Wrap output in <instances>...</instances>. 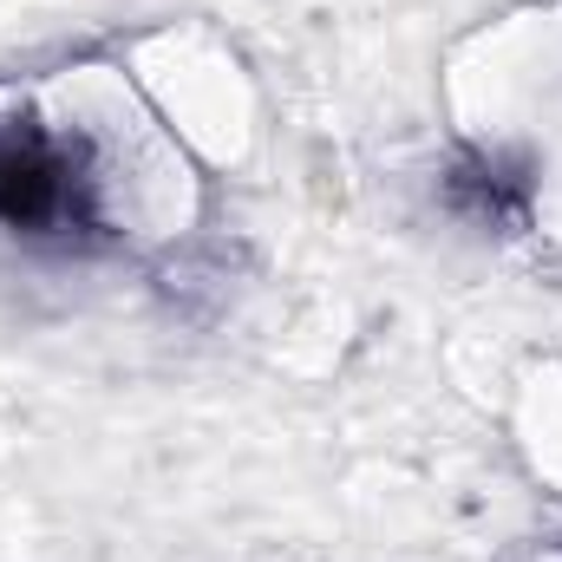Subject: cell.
<instances>
[{
	"mask_svg": "<svg viewBox=\"0 0 562 562\" xmlns=\"http://www.w3.org/2000/svg\"><path fill=\"white\" fill-rule=\"evenodd\" d=\"M79 216V177L66 150L33 132H0V223L7 229H59Z\"/></svg>",
	"mask_w": 562,
	"mask_h": 562,
	"instance_id": "obj_1",
	"label": "cell"
}]
</instances>
